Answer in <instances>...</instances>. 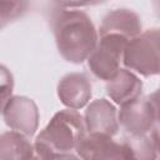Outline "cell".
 Segmentation results:
<instances>
[{
  "instance_id": "3",
  "label": "cell",
  "mask_w": 160,
  "mask_h": 160,
  "mask_svg": "<svg viewBox=\"0 0 160 160\" xmlns=\"http://www.w3.org/2000/svg\"><path fill=\"white\" fill-rule=\"evenodd\" d=\"M10 91H11V80L9 78V74L0 68V108Z\"/></svg>"
},
{
  "instance_id": "1",
  "label": "cell",
  "mask_w": 160,
  "mask_h": 160,
  "mask_svg": "<svg viewBox=\"0 0 160 160\" xmlns=\"http://www.w3.org/2000/svg\"><path fill=\"white\" fill-rule=\"evenodd\" d=\"M60 48L69 59H82L94 42V31L89 19L78 12H65L58 26Z\"/></svg>"
},
{
  "instance_id": "2",
  "label": "cell",
  "mask_w": 160,
  "mask_h": 160,
  "mask_svg": "<svg viewBox=\"0 0 160 160\" xmlns=\"http://www.w3.org/2000/svg\"><path fill=\"white\" fill-rule=\"evenodd\" d=\"M80 120L75 112H61L54 119L50 128L42 132L41 138H46L59 149H69L75 144L81 132Z\"/></svg>"
}]
</instances>
